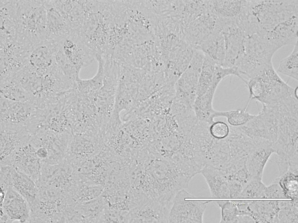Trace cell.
<instances>
[{
    "mask_svg": "<svg viewBox=\"0 0 298 223\" xmlns=\"http://www.w3.org/2000/svg\"><path fill=\"white\" fill-rule=\"evenodd\" d=\"M249 91L247 103L254 99L262 105L277 104L294 96H298L297 87L289 85L280 77L273 64L265 68L245 83Z\"/></svg>",
    "mask_w": 298,
    "mask_h": 223,
    "instance_id": "obj_1",
    "label": "cell"
},
{
    "mask_svg": "<svg viewBox=\"0 0 298 223\" xmlns=\"http://www.w3.org/2000/svg\"><path fill=\"white\" fill-rule=\"evenodd\" d=\"M46 16L44 0H17L18 35L32 45L46 40Z\"/></svg>",
    "mask_w": 298,
    "mask_h": 223,
    "instance_id": "obj_2",
    "label": "cell"
},
{
    "mask_svg": "<svg viewBox=\"0 0 298 223\" xmlns=\"http://www.w3.org/2000/svg\"><path fill=\"white\" fill-rule=\"evenodd\" d=\"M212 200L200 199L185 189L175 195L169 213L168 222L202 223L206 205Z\"/></svg>",
    "mask_w": 298,
    "mask_h": 223,
    "instance_id": "obj_3",
    "label": "cell"
},
{
    "mask_svg": "<svg viewBox=\"0 0 298 223\" xmlns=\"http://www.w3.org/2000/svg\"><path fill=\"white\" fill-rule=\"evenodd\" d=\"M281 113L278 106L263 105L260 112L251 120L240 127L251 138L270 141H277Z\"/></svg>",
    "mask_w": 298,
    "mask_h": 223,
    "instance_id": "obj_4",
    "label": "cell"
},
{
    "mask_svg": "<svg viewBox=\"0 0 298 223\" xmlns=\"http://www.w3.org/2000/svg\"><path fill=\"white\" fill-rule=\"evenodd\" d=\"M37 109L32 102L12 101L0 97V128L27 131Z\"/></svg>",
    "mask_w": 298,
    "mask_h": 223,
    "instance_id": "obj_5",
    "label": "cell"
},
{
    "mask_svg": "<svg viewBox=\"0 0 298 223\" xmlns=\"http://www.w3.org/2000/svg\"><path fill=\"white\" fill-rule=\"evenodd\" d=\"M59 43L45 40L32 46L24 67L40 75L50 72L56 65L55 55Z\"/></svg>",
    "mask_w": 298,
    "mask_h": 223,
    "instance_id": "obj_6",
    "label": "cell"
},
{
    "mask_svg": "<svg viewBox=\"0 0 298 223\" xmlns=\"http://www.w3.org/2000/svg\"><path fill=\"white\" fill-rule=\"evenodd\" d=\"M203 61L201 55H194L185 71L175 85V97L193 106L197 97L196 89Z\"/></svg>",
    "mask_w": 298,
    "mask_h": 223,
    "instance_id": "obj_7",
    "label": "cell"
},
{
    "mask_svg": "<svg viewBox=\"0 0 298 223\" xmlns=\"http://www.w3.org/2000/svg\"><path fill=\"white\" fill-rule=\"evenodd\" d=\"M36 150L29 142L0 161V165L13 166L29 176L36 183L40 178L41 165V160L37 155Z\"/></svg>",
    "mask_w": 298,
    "mask_h": 223,
    "instance_id": "obj_8",
    "label": "cell"
},
{
    "mask_svg": "<svg viewBox=\"0 0 298 223\" xmlns=\"http://www.w3.org/2000/svg\"><path fill=\"white\" fill-rule=\"evenodd\" d=\"M31 210L26 199L11 187H9L0 203V223L30 222Z\"/></svg>",
    "mask_w": 298,
    "mask_h": 223,
    "instance_id": "obj_9",
    "label": "cell"
},
{
    "mask_svg": "<svg viewBox=\"0 0 298 223\" xmlns=\"http://www.w3.org/2000/svg\"><path fill=\"white\" fill-rule=\"evenodd\" d=\"M59 48L68 60L80 71L96 59L94 52L77 33L73 31L59 44Z\"/></svg>",
    "mask_w": 298,
    "mask_h": 223,
    "instance_id": "obj_10",
    "label": "cell"
},
{
    "mask_svg": "<svg viewBox=\"0 0 298 223\" xmlns=\"http://www.w3.org/2000/svg\"><path fill=\"white\" fill-rule=\"evenodd\" d=\"M170 207L150 199L131 210L129 222H168Z\"/></svg>",
    "mask_w": 298,
    "mask_h": 223,
    "instance_id": "obj_11",
    "label": "cell"
},
{
    "mask_svg": "<svg viewBox=\"0 0 298 223\" xmlns=\"http://www.w3.org/2000/svg\"><path fill=\"white\" fill-rule=\"evenodd\" d=\"M5 172L9 187H11L23 197L30 206L36 200L38 188L30 176L12 166L7 165Z\"/></svg>",
    "mask_w": 298,
    "mask_h": 223,
    "instance_id": "obj_12",
    "label": "cell"
},
{
    "mask_svg": "<svg viewBox=\"0 0 298 223\" xmlns=\"http://www.w3.org/2000/svg\"><path fill=\"white\" fill-rule=\"evenodd\" d=\"M44 4L47 14L46 40L59 42L70 34L71 30L53 0H44Z\"/></svg>",
    "mask_w": 298,
    "mask_h": 223,
    "instance_id": "obj_13",
    "label": "cell"
},
{
    "mask_svg": "<svg viewBox=\"0 0 298 223\" xmlns=\"http://www.w3.org/2000/svg\"><path fill=\"white\" fill-rule=\"evenodd\" d=\"M273 153H275L273 144L265 141L259 145L248 154L246 167L252 177L261 179L265 165Z\"/></svg>",
    "mask_w": 298,
    "mask_h": 223,
    "instance_id": "obj_14",
    "label": "cell"
},
{
    "mask_svg": "<svg viewBox=\"0 0 298 223\" xmlns=\"http://www.w3.org/2000/svg\"><path fill=\"white\" fill-rule=\"evenodd\" d=\"M31 135L26 130L0 128V161L29 142Z\"/></svg>",
    "mask_w": 298,
    "mask_h": 223,
    "instance_id": "obj_15",
    "label": "cell"
},
{
    "mask_svg": "<svg viewBox=\"0 0 298 223\" xmlns=\"http://www.w3.org/2000/svg\"><path fill=\"white\" fill-rule=\"evenodd\" d=\"M201 173L206 181L213 198L219 200L230 198L228 181L221 171L205 166Z\"/></svg>",
    "mask_w": 298,
    "mask_h": 223,
    "instance_id": "obj_16",
    "label": "cell"
},
{
    "mask_svg": "<svg viewBox=\"0 0 298 223\" xmlns=\"http://www.w3.org/2000/svg\"><path fill=\"white\" fill-rule=\"evenodd\" d=\"M216 90L209 88L202 95L197 96L193 105L196 117L200 120L211 124L214 119L219 117V111L214 109L213 100Z\"/></svg>",
    "mask_w": 298,
    "mask_h": 223,
    "instance_id": "obj_17",
    "label": "cell"
},
{
    "mask_svg": "<svg viewBox=\"0 0 298 223\" xmlns=\"http://www.w3.org/2000/svg\"><path fill=\"white\" fill-rule=\"evenodd\" d=\"M196 49L222 66L226 54L224 36L219 30L215 29L207 39Z\"/></svg>",
    "mask_w": 298,
    "mask_h": 223,
    "instance_id": "obj_18",
    "label": "cell"
},
{
    "mask_svg": "<svg viewBox=\"0 0 298 223\" xmlns=\"http://www.w3.org/2000/svg\"><path fill=\"white\" fill-rule=\"evenodd\" d=\"M211 12L218 17L234 19L245 11L247 0H210Z\"/></svg>",
    "mask_w": 298,
    "mask_h": 223,
    "instance_id": "obj_19",
    "label": "cell"
},
{
    "mask_svg": "<svg viewBox=\"0 0 298 223\" xmlns=\"http://www.w3.org/2000/svg\"><path fill=\"white\" fill-rule=\"evenodd\" d=\"M0 97L15 102L32 101L30 94L12 77L0 79Z\"/></svg>",
    "mask_w": 298,
    "mask_h": 223,
    "instance_id": "obj_20",
    "label": "cell"
},
{
    "mask_svg": "<svg viewBox=\"0 0 298 223\" xmlns=\"http://www.w3.org/2000/svg\"><path fill=\"white\" fill-rule=\"evenodd\" d=\"M104 186L79 178L72 191L71 196L76 204L88 201L101 195Z\"/></svg>",
    "mask_w": 298,
    "mask_h": 223,
    "instance_id": "obj_21",
    "label": "cell"
},
{
    "mask_svg": "<svg viewBox=\"0 0 298 223\" xmlns=\"http://www.w3.org/2000/svg\"><path fill=\"white\" fill-rule=\"evenodd\" d=\"M107 205L106 200L101 195L92 200L76 204L75 209L82 218L84 222H97Z\"/></svg>",
    "mask_w": 298,
    "mask_h": 223,
    "instance_id": "obj_22",
    "label": "cell"
},
{
    "mask_svg": "<svg viewBox=\"0 0 298 223\" xmlns=\"http://www.w3.org/2000/svg\"><path fill=\"white\" fill-rule=\"evenodd\" d=\"M96 60L98 62V67L94 76L87 79H82L80 78L76 81L75 88L83 96H93L103 85L104 61L101 57H99Z\"/></svg>",
    "mask_w": 298,
    "mask_h": 223,
    "instance_id": "obj_23",
    "label": "cell"
},
{
    "mask_svg": "<svg viewBox=\"0 0 298 223\" xmlns=\"http://www.w3.org/2000/svg\"><path fill=\"white\" fill-rule=\"evenodd\" d=\"M217 64L213 60L205 54L197 87V96L203 94L211 85Z\"/></svg>",
    "mask_w": 298,
    "mask_h": 223,
    "instance_id": "obj_24",
    "label": "cell"
},
{
    "mask_svg": "<svg viewBox=\"0 0 298 223\" xmlns=\"http://www.w3.org/2000/svg\"><path fill=\"white\" fill-rule=\"evenodd\" d=\"M294 45L293 49L290 54L280 61L276 71L297 81L298 40Z\"/></svg>",
    "mask_w": 298,
    "mask_h": 223,
    "instance_id": "obj_25",
    "label": "cell"
},
{
    "mask_svg": "<svg viewBox=\"0 0 298 223\" xmlns=\"http://www.w3.org/2000/svg\"><path fill=\"white\" fill-rule=\"evenodd\" d=\"M276 181L282 189L286 198L298 199V173L289 169L283 176L278 177Z\"/></svg>",
    "mask_w": 298,
    "mask_h": 223,
    "instance_id": "obj_26",
    "label": "cell"
},
{
    "mask_svg": "<svg viewBox=\"0 0 298 223\" xmlns=\"http://www.w3.org/2000/svg\"><path fill=\"white\" fill-rule=\"evenodd\" d=\"M248 107L224 111V117L226 118L230 126L239 127L243 126L252 119L255 115L250 113L247 111Z\"/></svg>",
    "mask_w": 298,
    "mask_h": 223,
    "instance_id": "obj_27",
    "label": "cell"
},
{
    "mask_svg": "<svg viewBox=\"0 0 298 223\" xmlns=\"http://www.w3.org/2000/svg\"><path fill=\"white\" fill-rule=\"evenodd\" d=\"M216 202L221 209V223H237L238 211L233 200H219Z\"/></svg>",
    "mask_w": 298,
    "mask_h": 223,
    "instance_id": "obj_28",
    "label": "cell"
},
{
    "mask_svg": "<svg viewBox=\"0 0 298 223\" xmlns=\"http://www.w3.org/2000/svg\"><path fill=\"white\" fill-rule=\"evenodd\" d=\"M265 187L261 179L253 178L243 187L239 198H263Z\"/></svg>",
    "mask_w": 298,
    "mask_h": 223,
    "instance_id": "obj_29",
    "label": "cell"
},
{
    "mask_svg": "<svg viewBox=\"0 0 298 223\" xmlns=\"http://www.w3.org/2000/svg\"><path fill=\"white\" fill-rule=\"evenodd\" d=\"M209 131L213 138L222 140L228 136L230 132V125L223 121H215L210 126Z\"/></svg>",
    "mask_w": 298,
    "mask_h": 223,
    "instance_id": "obj_30",
    "label": "cell"
},
{
    "mask_svg": "<svg viewBox=\"0 0 298 223\" xmlns=\"http://www.w3.org/2000/svg\"><path fill=\"white\" fill-rule=\"evenodd\" d=\"M297 207H295L288 209L280 210L278 213L279 222L297 223Z\"/></svg>",
    "mask_w": 298,
    "mask_h": 223,
    "instance_id": "obj_31",
    "label": "cell"
},
{
    "mask_svg": "<svg viewBox=\"0 0 298 223\" xmlns=\"http://www.w3.org/2000/svg\"><path fill=\"white\" fill-rule=\"evenodd\" d=\"M286 198L283 191L278 183L275 181L266 186L264 192L263 198Z\"/></svg>",
    "mask_w": 298,
    "mask_h": 223,
    "instance_id": "obj_32",
    "label": "cell"
},
{
    "mask_svg": "<svg viewBox=\"0 0 298 223\" xmlns=\"http://www.w3.org/2000/svg\"><path fill=\"white\" fill-rule=\"evenodd\" d=\"M230 198H239L243 187L240 183L234 180H228Z\"/></svg>",
    "mask_w": 298,
    "mask_h": 223,
    "instance_id": "obj_33",
    "label": "cell"
},
{
    "mask_svg": "<svg viewBox=\"0 0 298 223\" xmlns=\"http://www.w3.org/2000/svg\"><path fill=\"white\" fill-rule=\"evenodd\" d=\"M36 154L41 161H44L48 156V152L46 148L41 147L37 149Z\"/></svg>",
    "mask_w": 298,
    "mask_h": 223,
    "instance_id": "obj_34",
    "label": "cell"
}]
</instances>
